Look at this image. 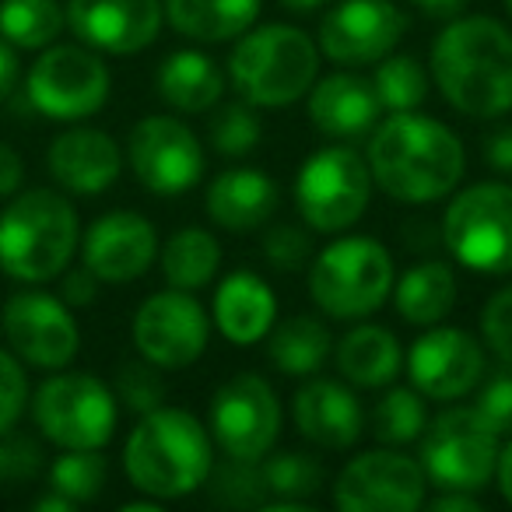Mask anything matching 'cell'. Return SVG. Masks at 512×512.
Here are the masks:
<instances>
[{
	"label": "cell",
	"mask_w": 512,
	"mask_h": 512,
	"mask_svg": "<svg viewBox=\"0 0 512 512\" xmlns=\"http://www.w3.org/2000/svg\"><path fill=\"white\" fill-rule=\"evenodd\" d=\"M372 183L400 204H432L460 186L467 169L463 141L421 113H393L376 127L369 141Z\"/></svg>",
	"instance_id": "6da1fadb"
},
{
	"label": "cell",
	"mask_w": 512,
	"mask_h": 512,
	"mask_svg": "<svg viewBox=\"0 0 512 512\" xmlns=\"http://www.w3.org/2000/svg\"><path fill=\"white\" fill-rule=\"evenodd\" d=\"M432 78L442 99L470 120L512 109V32L488 15L449 18L432 46Z\"/></svg>",
	"instance_id": "7a4b0ae2"
},
{
	"label": "cell",
	"mask_w": 512,
	"mask_h": 512,
	"mask_svg": "<svg viewBox=\"0 0 512 512\" xmlns=\"http://www.w3.org/2000/svg\"><path fill=\"white\" fill-rule=\"evenodd\" d=\"M123 467L137 491L158 502L193 495L214 467V446L204 421L183 407L141 414L123 449Z\"/></svg>",
	"instance_id": "3957f363"
},
{
	"label": "cell",
	"mask_w": 512,
	"mask_h": 512,
	"mask_svg": "<svg viewBox=\"0 0 512 512\" xmlns=\"http://www.w3.org/2000/svg\"><path fill=\"white\" fill-rule=\"evenodd\" d=\"M78 239V211L53 190H29L0 211V267L15 281L43 285L64 274Z\"/></svg>",
	"instance_id": "277c9868"
},
{
	"label": "cell",
	"mask_w": 512,
	"mask_h": 512,
	"mask_svg": "<svg viewBox=\"0 0 512 512\" xmlns=\"http://www.w3.org/2000/svg\"><path fill=\"white\" fill-rule=\"evenodd\" d=\"M320 71V46L295 25H260L239 36L228 60L235 92L249 106L281 109L313 88Z\"/></svg>",
	"instance_id": "5b68a950"
},
{
	"label": "cell",
	"mask_w": 512,
	"mask_h": 512,
	"mask_svg": "<svg viewBox=\"0 0 512 512\" xmlns=\"http://www.w3.org/2000/svg\"><path fill=\"white\" fill-rule=\"evenodd\" d=\"M393 256L369 235L330 242L309 267V295L330 320H362L393 292Z\"/></svg>",
	"instance_id": "8992f818"
},
{
	"label": "cell",
	"mask_w": 512,
	"mask_h": 512,
	"mask_svg": "<svg viewBox=\"0 0 512 512\" xmlns=\"http://www.w3.org/2000/svg\"><path fill=\"white\" fill-rule=\"evenodd\" d=\"M442 242L456 264L477 274H512V186L474 183L449 200Z\"/></svg>",
	"instance_id": "52a82bcc"
},
{
	"label": "cell",
	"mask_w": 512,
	"mask_h": 512,
	"mask_svg": "<svg viewBox=\"0 0 512 512\" xmlns=\"http://www.w3.org/2000/svg\"><path fill=\"white\" fill-rule=\"evenodd\" d=\"M498 435L474 407H449L421 432L418 463L442 491H481L495 477Z\"/></svg>",
	"instance_id": "ba28073f"
},
{
	"label": "cell",
	"mask_w": 512,
	"mask_h": 512,
	"mask_svg": "<svg viewBox=\"0 0 512 512\" xmlns=\"http://www.w3.org/2000/svg\"><path fill=\"white\" fill-rule=\"evenodd\" d=\"M372 197L369 162L355 148H320L295 176V204L313 232H344L365 214Z\"/></svg>",
	"instance_id": "9c48e42d"
},
{
	"label": "cell",
	"mask_w": 512,
	"mask_h": 512,
	"mask_svg": "<svg viewBox=\"0 0 512 512\" xmlns=\"http://www.w3.org/2000/svg\"><path fill=\"white\" fill-rule=\"evenodd\" d=\"M32 414L60 449H102L116 432V393L88 372H60L39 386Z\"/></svg>",
	"instance_id": "30bf717a"
},
{
	"label": "cell",
	"mask_w": 512,
	"mask_h": 512,
	"mask_svg": "<svg viewBox=\"0 0 512 512\" xmlns=\"http://www.w3.org/2000/svg\"><path fill=\"white\" fill-rule=\"evenodd\" d=\"M109 85V67L81 46H50L25 78L32 109L60 123L99 113L109 99Z\"/></svg>",
	"instance_id": "8fae6325"
},
{
	"label": "cell",
	"mask_w": 512,
	"mask_h": 512,
	"mask_svg": "<svg viewBox=\"0 0 512 512\" xmlns=\"http://www.w3.org/2000/svg\"><path fill=\"white\" fill-rule=\"evenodd\" d=\"M281 432V400L264 376L239 372L211 397V439L232 460H264Z\"/></svg>",
	"instance_id": "7c38bea8"
},
{
	"label": "cell",
	"mask_w": 512,
	"mask_h": 512,
	"mask_svg": "<svg viewBox=\"0 0 512 512\" xmlns=\"http://www.w3.org/2000/svg\"><path fill=\"white\" fill-rule=\"evenodd\" d=\"M127 158L137 183L162 197L186 193L204 179V144L176 116H148L130 130Z\"/></svg>",
	"instance_id": "4fadbf2b"
},
{
	"label": "cell",
	"mask_w": 512,
	"mask_h": 512,
	"mask_svg": "<svg viewBox=\"0 0 512 512\" xmlns=\"http://www.w3.org/2000/svg\"><path fill=\"white\" fill-rule=\"evenodd\" d=\"M428 477L418 460L397 449H372L348 463L334 481L341 512H414L425 505Z\"/></svg>",
	"instance_id": "5bb4252c"
},
{
	"label": "cell",
	"mask_w": 512,
	"mask_h": 512,
	"mask_svg": "<svg viewBox=\"0 0 512 512\" xmlns=\"http://www.w3.org/2000/svg\"><path fill=\"white\" fill-rule=\"evenodd\" d=\"M211 341L207 309L193 299V292H155L141 302L134 316V344L141 358L158 369H186L204 355Z\"/></svg>",
	"instance_id": "9a60e30c"
},
{
	"label": "cell",
	"mask_w": 512,
	"mask_h": 512,
	"mask_svg": "<svg viewBox=\"0 0 512 512\" xmlns=\"http://www.w3.org/2000/svg\"><path fill=\"white\" fill-rule=\"evenodd\" d=\"M407 29L404 11L393 0H341L323 15L320 50L341 67L379 64Z\"/></svg>",
	"instance_id": "2e32d148"
},
{
	"label": "cell",
	"mask_w": 512,
	"mask_h": 512,
	"mask_svg": "<svg viewBox=\"0 0 512 512\" xmlns=\"http://www.w3.org/2000/svg\"><path fill=\"white\" fill-rule=\"evenodd\" d=\"M4 337L36 369H64L78 355V323L64 299L46 292H18L4 306Z\"/></svg>",
	"instance_id": "e0dca14e"
},
{
	"label": "cell",
	"mask_w": 512,
	"mask_h": 512,
	"mask_svg": "<svg viewBox=\"0 0 512 512\" xmlns=\"http://www.w3.org/2000/svg\"><path fill=\"white\" fill-rule=\"evenodd\" d=\"M407 376L421 397L460 400L484 379V344L460 327H432L407 351Z\"/></svg>",
	"instance_id": "ac0fdd59"
},
{
	"label": "cell",
	"mask_w": 512,
	"mask_h": 512,
	"mask_svg": "<svg viewBox=\"0 0 512 512\" xmlns=\"http://www.w3.org/2000/svg\"><path fill=\"white\" fill-rule=\"evenodd\" d=\"M162 0H71L67 25L85 46L102 53H141L162 29Z\"/></svg>",
	"instance_id": "d6986e66"
},
{
	"label": "cell",
	"mask_w": 512,
	"mask_h": 512,
	"mask_svg": "<svg viewBox=\"0 0 512 512\" xmlns=\"http://www.w3.org/2000/svg\"><path fill=\"white\" fill-rule=\"evenodd\" d=\"M85 267L106 285H127L141 278L158 256V232L137 211H109L92 221L81 242Z\"/></svg>",
	"instance_id": "ffe728a7"
},
{
	"label": "cell",
	"mask_w": 512,
	"mask_h": 512,
	"mask_svg": "<svg viewBox=\"0 0 512 512\" xmlns=\"http://www.w3.org/2000/svg\"><path fill=\"white\" fill-rule=\"evenodd\" d=\"M53 179L71 193H102L120 179L123 155L109 134L92 127H74L50 144L46 155Z\"/></svg>",
	"instance_id": "44dd1931"
},
{
	"label": "cell",
	"mask_w": 512,
	"mask_h": 512,
	"mask_svg": "<svg viewBox=\"0 0 512 512\" xmlns=\"http://www.w3.org/2000/svg\"><path fill=\"white\" fill-rule=\"evenodd\" d=\"M295 425L309 442L323 449H348L358 442L365 414L358 397L337 379H309L295 393Z\"/></svg>",
	"instance_id": "7402d4cb"
},
{
	"label": "cell",
	"mask_w": 512,
	"mask_h": 512,
	"mask_svg": "<svg viewBox=\"0 0 512 512\" xmlns=\"http://www.w3.org/2000/svg\"><path fill=\"white\" fill-rule=\"evenodd\" d=\"M278 183L260 169H228L207 186V214L218 228L246 235L264 228L278 211Z\"/></svg>",
	"instance_id": "603a6c76"
},
{
	"label": "cell",
	"mask_w": 512,
	"mask_h": 512,
	"mask_svg": "<svg viewBox=\"0 0 512 512\" xmlns=\"http://www.w3.org/2000/svg\"><path fill=\"white\" fill-rule=\"evenodd\" d=\"M211 316L225 341L249 348V344L264 341L271 334L274 316H278V299L260 274L232 271L214 292Z\"/></svg>",
	"instance_id": "cb8c5ba5"
},
{
	"label": "cell",
	"mask_w": 512,
	"mask_h": 512,
	"mask_svg": "<svg viewBox=\"0 0 512 512\" xmlns=\"http://www.w3.org/2000/svg\"><path fill=\"white\" fill-rule=\"evenodd\" d=\"M379 113H383V106L372 92V81L358 78V74H330L320 85L313 81V88H309V120L327 137L369 134Z\"/></svg>",
	"instance_id": "d4e9b609"
},
{
	"label": "cell",
	"mask_w": 512,
	"mask_h": 512,
	"mask_svg": "<svg viewBox=\"0 0 512 512\" xmlns=\"http://www.w3.org/2000/svg\"><path fill=\"white\" fill-rule=\"evenodd\" d=\"M400 362H404V351L397 337L376 323H362L337 341V369L348 383L365 390L390 386L400 376Z\"/></svg>",
	"instance_id": "484cf974"
},
{
	"label": "cell",
	"mask_w": 512,
	"mask_h": 512,
	"mask_svg": "<svg viewBox=\"0 0 512 512\" xmlns=\"http://www.w3.org/2000/svg\"><path fill=\"white\" fill-rule=\"evenodd\" d=\"M264 0H162L165 18L176 32L197 43H228L260 18Z\"/></svg>",
	"instance_id": "4316f807"
},
{
	"label": "cell",
	"mask_w": 512,
	"mask_h": 512,
	"mask_svg": "<svg viewBox=\"0 0 512 512\" xmlns=\"http://www.w3.org/2000/svg\"><path fill=\"white\" fill-rule=\"evenodd\" d=\"M225 92L218 64L200 50H176L158 67V95L179 113H207Z\"/></svg>",
	"instance_id": "83f0119b"
},
{
	"label": "cell",
	"mask_w": 512,
	"mask_h": 512,
	"mask_svg": "<svg viewBox=\"0 0 512 512\" xmlns=\"http://www.w3.org/2000/svg\"><path fill=\"white\" fill-rule=\"evenodd\" d=\"M393 306L414 327H435L456 306V274L442 260H421L393 281Z\"/></svg>",
	"instance_id": "f1b7e54d"
},
{
	"label": "cell",
	"mask_w": 512,
	"mask_h": 512,
	"mask_svg": "<svg viewBox=\"0 0 512 512\" xmlns=\"http://www.w3.org/2000/svg\"><path fill=\"white\" fill-rule=\"evenodd\" d=\"M330 348H334V337L316 316H292L271 334L267 355H271L278 372H285L292 379H306L323 369V362L330 358Z\"/></svg>",
	"instance_id": "f546056e"
},
{
	"label": "cell",
	"mask_w": 512,
	"mask_h": 512,
	"mask_svg": "<svg viewBox=\"0 0 512 512\" xmlns=\"http://www.w3.org/2000/svg\"><path fill=\"white\" fill-rule=\"evenodd\" d=\"M221 267V246L207 228H179L162 249V274L169 288L179 292H197L218 274Z\"/></svg>",
	"instance_id": "4dcf8cb0"
},
{
	"label": "cell",
	"mask_w": 512,
	"mask_h": 512,
	"mask_svg": "<svg viewBox=\"0 0 512 512\" xmlns=\"http://www.w3.org/2000/svg\"><path fill=\"white\" fill-rule=\"evenodd\" d=\"M67 25L57 0H0V36L18 50H46Z\"/></svg>",
	"instance_id": "1f68e13d"
},
{
	"label": "cell",
	"mask_w": 512,
	"mask_h": 512,
	"mask_svg": "<svg viewBox=\"0 0 512 512\" xmlns=\"http://www.w3.org/2000/svg\"><path fill=\"white\" fill-rule=\"evenodd\" d=\"M369 81H372V92H376L379 106L390 109V113H411L428 95L425 67L414 57H407V53L404 57H390V53H386Z\"/></svg>",
	"instance_id": "d6a6232c"
},
{
	"label": "cell",
	"mask_w": 512,
	"mask_h": 512,
	"mask_svg": "<svg viewBox=\"0 0 512 512\" xmlns=\"http://www.w3.org/2000/svg\"><path fill=\"white\" fill-rule=\"evenodd\" d=\"M428 425V407L418 390L407 386H393L372 411V432L386 446H407V442L421 439Z\"/></svg>",
	"instance_id": "836d02e7"
},
{
	"label": "cell",
	"mask_w": 512,
	"mask_h": 512,
	"mask_svg": "<svg viewBox=\"0 0 512 512\" xmlns=\"http://www.w3.org/2000/svg\"><path fill=\"white\" fill-rule=\"evenodd\" d=\"M260 470H264L267 495L288 498V502H309V498L320 495V488L327 484L323 463L309 453H299V449L274 453Z\"/></svg>",
	"instance_id": "e575fe53"
},
{
	"label": "cell",
	"mask_w": 512,
	"mask_h": 512,
	"mask_svg": "<svg viewBox=\"0 0 512 512\" xmlns=\"http://www.w3.org/2000/svg\"><path fill=\"white\" fill-rule=\"evenodd\" d=\"M207 495L218 505H232V509H260L267 502V484L260 460H232L211 467L207 474Z\"/></svg>",
	"instance_id": "d590c367"
},
{
	"label": "cell",
	"mask_w": 512,
	"mask_h": 512,
	"mask_svg": "<svg viewBox=\"0 0 512 512\" xmlns=\"http://www.w3.org/2000/svg\"><path fill=\"white\" fill-rule=\"evenodd\" d=\"M106 474H109V463L99 449H67L50 467V488L57 495L71 498L74 505L92 502L102 491V484H106Z\"/></svg>",
	"instance_id": "8d00e7d4"
},
{
	"label": "cell",
	"mask_w": 512,
	"mask_h": 512,
	"mask_svg": "<svg viewBox=\"0 0 512 512\" xmlns=\"http://www.w3.org/2000/svg\"><path fill=\"white\" fill-rule=\"evenodd\" d=\"M260 137H264V127H260V116L249 102H228L211 120V144L225 158L249 155L260 144Z\"/></svg>",
	"instance_id": "74e56055"
},
{
	"label": "cell",
	"mask_w": 512,
	"mask_h": 512,
	"mask_svg": "<svg viewBox=\"0 0 512 512\" xmlns=\"http://www.w3.org/2000/svg\"><path fill=\"white\" fill-rule=\"evenodd\" d=\"M116 404H123L134 414H148L155 407H162L165 400V379L158 372V365H151L148 358L144 362H123L120 372H116Z\"/></svg>",
	"instance_id": "f35d334b"
},
{
	"label": "cell",
	"mask_w": 512,
	"mask_h": 512,
	"mask_svg": "<svg viewBox=\"0 0 512 512\" xmlns=\"http://www.w3.org/2000/svg\"><path fill=\"white\" fill-rule=\"evenodd\" d=\"M477 386H481V390H477L474 411L481 414V421L498 439L512 435V365L491 372V376Z\"/></svg>",
	"instance_id": "ab89813d"
},
{
	"label": "cell",
	"mask_w": 512,
	"mask_h": 512,
	"mask_svg": "<svg viewBox=\"0 0 512 512\" xmlns=\"http://www.w3.org/2000/svg\"><path fill=\"white\" fill-rule=\"evenodd\" d=\"M264 256L274 271H302V267L313 260V239H309L306 228L299 225H274L264 232Z\"/></svg>",
	"instance_id": "60d3db41"
},
{
	"label": "cell",
	"mask_w": 512,
	"mask_h": 512,
	"mask_svg": "<svg viewBox=\"0 0 512 512\" xmlns=\"http://www.w3.org/2000/svg\"><path fill=\"white\" fill-rule=\"evenodd\" d=\"M481 337L502 365H512V285L495 292L481 309Z\"/></svg>",
	"instance_id": "b9f144b4"
},
{
	"label": "cell",
	"mask_w": 512,
	"mask_h": 512,
	"mask_svg": "<svg viewBox=\"0 0 512 512\" xmlns=\"http://www.w3.org/2000/svg\"><path fill=\"white\" fill-rule=\"evenodd\" d=\"M25 404H29V379L11 351H0V435L18 425Z\"/></svg>",
	"instance_id": "7bdbcfd3"
},
{
	"label": "cell",
	"mask_w": 512,
	"mask_h": 512,
	"mask_svg": "<svg viewBox=\"0 0 512 512\" xmlns=\"http://www.w3.org/2000/svg\"><path fill=\"white\" fill-rule=\"evenodd\" d=\"M39 467V449L25 439H4L0 435V484L32 477Z\"/></svg>",
	"instance_id": "ee69618b"
},
{
	"label": "cell",
	"mask_w": 512,
	"mask_h": 512,
	"mask_svg": "<svg viewBox=\"0 0 512 512\" xmlns=\"http://www.w3.org/2000/svg\"><path fill=\"white\" fill-rule=\"evenodd\" d=\"M95 295H99V278L88 267L85 271H71L64 278V288H60V299L67 306H88V302H95Z\"/></svg>",
	"instance_id": "f6af8a7d"
},
{
	"label": "cell",
	"mask_w": 512,
	"mask_h": 512,
	"mask_svg": "<svg viewBox=\"0 0 512 512\" xmlns=\"http://www.w3.org/2000/svg\"><path fill=\"white\" fill-rule=\"evenodd\" d=\"M484 162L495 172H512V127H498L484 137Z\"/></svg>",
	"instance_id": "bcb514c9"
},
{
	"label": "cell",
	"mask_w": 512,
	"mask_h": 512,
	"mask_svg": "<svg viewBox=\"0 0 512 512\" xmlns=\"http://www.w3.org/2000/svg\"><path fill=\"white\" fill-rule=\"evenodd\" d=\"M18 186H22V158L11 144L0 141V197H11Z\"/></svg>",
	"instance_id": "7dc6e473"
},
{
	"label": "cell",
	"mask_w": 512,
	"mask_h": 512,
	"mask_svg": "<svg viewBox=\"0 0 512 512\" xmlns=\"http://www.w3.org/2000/svg\"><path fill=\"white\" fill-rule=\"evenodd\" d=\"M435 512H477L481 509V498L474 495V491H442L439 498H432Z\"/></svg>",
	"instance_id": "c3c4849f"
},
{
	"label": "cell",
	"mask_w": 512,
	"mask_h": 512,
	"mask_svg": "<svg viewBox=\"0 0 512 512\" xmlns=\"http://www.w3.org/2000/svg\"><path fill=\"white\" fill-rule=\"evenodd\" d=\"M18 74H22V67H18L15 50H11V43H4V39H0V102L15 92Z\"/></svg>",
	"instance_id": "681fc988"
},
{
	"label": "cell",
	"mask_w": 512,
	"mask_h": 512,
	"mask_svg": "<svg viewBox=\"0 0 512 512\" xmlns=\"http://www.w3.org/2000/svg\"><path fill=\"white\" fill-rule=\"evenodd\" d=\"M495 477H498V491H502V498L512 505V435H509V442L498 449Z\"/></svg>",
	"instance_id": "f907efd6"
},
{
	"label": "cell",
	"mask_w": 512,
	"mask_h": 512,
	"mask_svg": "<svg viewBox=\"0 0 512 512\" xmlns=\"http://www.w3.org/2000/svg\"><path fill=\"white\" fill-rule=\"evenodd\" d=\"M414 4L421 8V15L442 18V22H449V18H456L467 8V0H414Z\"/></svg>",
	"instance_id": "816d5d0a"
},
{
	"label": "cell",
	"mask_w": 512,
	"mask_h": 512,
	"mask_svg": "<svg viewBox=\"0 0 512 512\" xmlns=\"http://www.w3.org/2000/svg\"><path fill=\"white\" fill-rule=\"evenodd\" d=\"M36 509H39V512H71V509H74V502H71V498H64V495H57V491H53V495L39 498Z\"/></svg>",
	"instance_id": "f5cc1de1"
},
{
	"label": "cell",
	"mask_w": 512,
	"mask_h": 512,
	"mask_svg": "<svg viewBox=\"0 0 512 512\" xmlns=\"http://www.w3.org/2000/svg\"><path fill=\"white\" fill-rule=\"evenodd\" d=\"M288 11H299V15H309V11L323 8V4H330V0H281Z\"/></svg>",
	"instance_id": "db71d44e"
},
{
	"label": "cell",
	"mask_w": 512,
	"mask_h": 512,
	"mask_svg": "<svg viewBox=\"0 0 512 512\" xmlns=\"http://www.w3.org/2000/svg\"><path fill=\"white\" fill-rule=\"evenodd\" d=\"M505 11H509V15H512V0H505Z\"/></svg>",
	"instance_id": "11a10c76"
}]
</instances>
